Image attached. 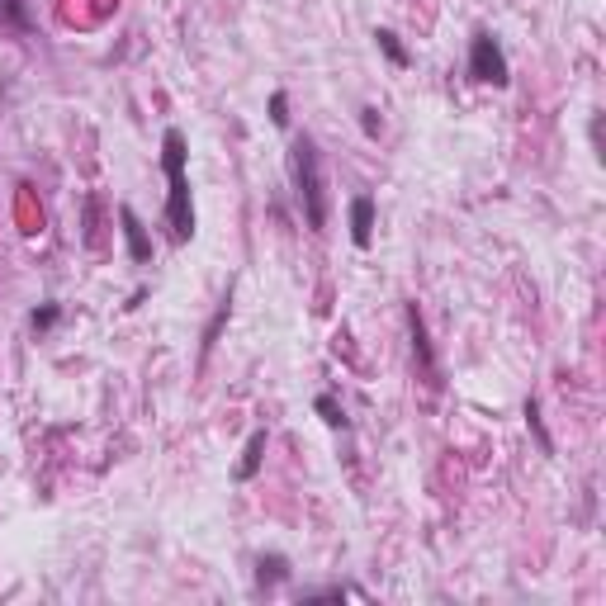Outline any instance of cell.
<instances>
[{"label":"cell","mask_w":606,"mask_h":606,"mask_svg":"<svg viewBox=\"0 0 606 606\" xmlns=\"http://www.w3.org/2000/svg\"><path fill=\"white\" fill-rule=\"evenodd\" d=\"M185 133L166 128L161 133V171H166V228L171 242L185 247L195 237V199H190V176H185Z\"/></svg>","instance_id":"obj_1"},{"label":"cell","mask_w":606,"mask_h":606,"mask_svg":"<svg viewBox=\"0 0 606 606\" xmlns=\"http://www.w3.org/2000/svg\"><path fill=\"white\" fill-rule=\"evenodd\" d=\"M289 171H294V195H299L303 223H308V232H322L327 228V180H322L318 143L308 133L294 138V147H289Z\"/></svg>","instance_id":"obj_2"},{"label":"cell","mask_w":606,"mask_h":606,"mask_svg":"<svg viewBox=\"0 0 606 606\" xmlns=\"http://www.w3.org/2000/svg\"><path fill=\"white\" fill-rule=\"evenodd\" d=\"M469 81L479 86H512V67H507V53L493 34H474L469 38Z\"/></svg>","instance_id":"obj_3"},{"label":"cell","mask_w":606,"mask_h":606,"mask_svg":"<svg viewBox=\"0 0 606 606\" xmlns=\"http://www.w3.org/2000/svg\"><path fill=\"white\" fill-rule=\"evenodd\" d=\"M408 332H412V356L422 365V375H427L431 389H441V365H436V351H431V337H427V322L417 313V303H408Z\"/></svg>","instance_id":"obj_4"},{"label":"cell","mask_w":606,"mask_h":606,"mask_svg":"<svg viewBox=\"0 0 606 606\" xmlns=\"http://www.w3.org/2000/svg\"><path fill=\"white\" fill-rule=\"evenodd\" d=\"M119 223H124V242H128V256H133V266H147V261H152V237H147L143 218L133 214L128 204H119Z\"/></svg>","instance_id":"obj_5"},{"label":"cell","mask_w":606,"mask_h":606,"mask_svg":"<svg viewBox=\"0 0 606 606\" xmlns=\"http://www.w3.org/2000/svg\"><path fill=\"white\" fill-rule=\"evenodd\" d=\"M266 446H270V436L266 427H256L247 436V446H242V460H237V469H232V479L237 483H251L256 474H261V460H266Z\"/></svg>","instance_id":"obj_6"},{"label":"cell","mask_w":606,"mask_h":606,"mask_svg":"<svg viewBox=\"0 0 606 606\" xmlns=\"http://www.w3.org/2000/svg\"><path fill=\"white\" fill-rule=\"evenodd\" d=\"M351 242H356L360 251L375 242V199H370V195L351 199Z\"/></svg>","instance_id":"obj_7"},{"label":"cell","mask_w":606,"mask_h":606,"mask_svg":"<svg viewBox=\"0 0 606 606\" xmlns=\"http://www.w3.org/2000/svg\"><path fill=\"white\" fill-rule=\"evenodd\" d=\"M285 578H289V559H285V554H261V559H256V588H261V592H275Z\"/></svg>","instance_id":"obj_8"},{"label":"cell","mask_w":606,"mask_h":606,"mask_svg":"<svg viewBox=\"0 0 606 606\" xmlns=\"http://www.w3.org/2000/svg\"><path fill=\"white\" fill-rule=\"evenodd\" d=\"M228 318H232V289L223 294V303H218V313L209 318V327H204V341H199V360H209L214 356V346H218V332L228 327Z\"/></svg>","instance_id":"obj_9"},{"label":"cell","mask_w":606,"mask_h":606,"mask_svg":"<svg viewBox=\"0 0 606 606\" xmlns=\"http://www.w3.org/2000/svg\"><path fill=\"white\" fill-rule=\"evenodd\" d=\"M375 38H379V53L389 57L393 67H408V62H412V53L403 48V38L393 34V29H375Z\"/></svg>","instance_id":"obj_10"},{"label":"cell","mask_w":606,"mask_h":606,"mask_svg":"<svg viewBox=\"0 0 606 606\" xmlns=\"http://www.w3.org/2000/svg\"><path fill=\"white\" fill-rule=\"evenodd\" d=\"M313 412H318L332 431H346V412H341V403L332 398V393H318V398H313Z\"/></svg>","instance_id":"obj_11"},{"label":"cell","mask_w":606,"mask_h":606,"mask_svg":"<svg viewBox=\"0 0 606 606\" xmlns=\"http://www.w3.org/2000/svg\"><path fill=\"white\" fill-rule=\"evenodd\" d=\"M526 427L535 431L540 450H545V455H554V441H550V431H545V417H540V403H535V398H526Z\"/></svg>","instance_id":"obj_12"},{"label":"cell","mask_w":606,"mask_h":606,"mask_svg":"<svg viewBox=\"0 0 606 606\" xmlns=\"http://www.w3.org/2000/svg\"><path fill=\"white\" fill-rule=\"evenodd\" d=\"M57 322H62V303H43V308L29 313V327H34V332H53Z\"/></svg>","instance_id":"obj_13"},{"label":"cell","mask_w":606,"mask_h":606,"mask_svg":"<svg viewBox=\"0 0 606 606\" xmlns=\"http://www.w3.org/2000/svg\"><path fill=\"white\" fill-rule=\"evenodd\" d=\"M0 15H5V24H15V29H29V10H24V0H0Z\"/></svg>","instance_id":"obj_14"},{"label":"cell","mask_w":606,"mask_h":606,"mask_svg":"<svg viewBox=\"0 0 606 606\" xmlns=\"http://www.w3.org/2000/svg\"><path fill=\"white\" fill-rule=\"evenodd\" d=\"M270 124L289 128V95H285V90H275V95H270Z\"/></svg>","instance_id":"obj_15"},{"label":"cell","mask_w":606,"mask_h":606,"mask_svg":"<svg viewBox=\"0 0 606 606\" xmlns=\"http://www.w3.org/2000/svg\"><path fill=\"white\" fill-rule=\"evenodd\" d=\"M360 133H365V138H379V133H384V119H379L375 105L360 109Z\"/></svg>","instance_id":"obj_16"}]
</instances>
